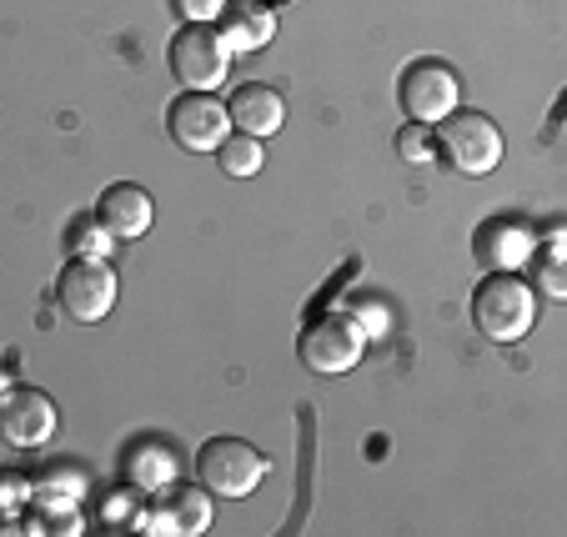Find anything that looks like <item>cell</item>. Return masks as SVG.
Masks as SVG:
<instances>
[{
	"label": "cell",
	"mask_w": 567,
	"mask_h": 537,
	"mask_svg": "<svg viewBox=\"0 0 567 537\" xmlns=\"http://www.w3.org/2000/svg\"><path fill=\"white\" fill-rule=\"evenodd\" d=\"M472 322L487 342H523L537 322V291L517 271H487L472 291Z\"/></svg>",
	"instance_id": "cell-1"
},
{
	"label": "cell",
	"mask_w": 567,
	"mask_h": 537,
	"mask_svg": "<svg viewBox=\"0 0 567 537\" xmlns=\"http://www.w3.org/2000/svg\"><path fill=\"white\" fill-rule=\"evenodd\" d=\"M267 473H271L267 452H257L241 437H212L196 447V483L212 497H247L257 493Z\"/></svg>",
	"instance_id": "cell-2"
},
{
	"label": "cell",
	"mask_w": 567,
	"mask_h": 537,
	"mask_svg": "<svg viewBox=\"0 0 567 537\" xmlns=\"http://www.w3.org/2000/svg\"><path fill=\"white\" fill-rule=\"evenodd\" d=\"M432 141H437V156H447V166H457L462 176H487L503 166V131L482 111H452L447 121L432 126Z\"/></svg>",
	"instance_id": "cell-3"
},
{
	"label": "cell",
	"mask_w": 567,
	"mask_h": 537,
	"mask_svg": "<svg viewBox=\"0 0 567 537\" xmlns=\"http://www.w3.org/2000/svg\"><path fill=\"white\" fill-rule=\"evenodd\" d=\"M362 347H367L362 322H357V317H347V312H321V317H311V322L301 327V337H297L301 366H307V372H317V376H342V372H352V366L362 362Z\"/></svg>",
	"instance_id": "cell-4"
},
{
	"label": "cell",
	"mask_w": 567,
	"mask_h": 537,
	"mask_svg": "<svg viewBox=\"0 0 567 537\" xmlns=\"http://www.w3.org/2000/svg\"><path fill=\"white\" fill-rule=\"evenodd\" d=\"M55 301H61V312L81 327L106 322V312L116 307V271L101 257H71L65 271L55 277Z\"/></svg>",
	"instance_id": "cell-5"
},
{
	"label": "cell",
	"mask_w": 567,
	"mask_h": 537,
	"mask_svg": "<svg viewBox=\"0 0 567 537\" xmlns=\"http://www.w3.org/2000/svg\"><path fill=\"white\" fill-rule=\"evenodd\" d=\"M457 71L442 61H412L396 81V101H402V116L417 121V126H437L457 111Z\"/></svg>",
	"instance_id": "cell-6"
},
{
	"label": "cell",
	"mask_w": 567,
	"mask_h": 537,
	"mask_svg": "<svg viewBox=\"0 0 567 537\" xmlns=\"http://www.w3.org/2000/svg\"><path fill=\"white\" fill-rule=\"evenodd\" d=\"M226 65H231V51L212 25H186L172 41V75L186 91H216L226 81Z\"/></svg>",
	"instance_id": "cell-7"
},
{
	"label": "cell",
	"mask_w": 567,
	"mask_h": 537,
	"mask_svg": "<svg viewBox=\"0 0 567 537\" xmlns=\"http://www.w3.org/2000/svg\"><path fill=\"white\" fill-rule=\"evenodd\" d=\"M55 402L35 388H6L0 392V442L31 452L55 437Z\"/></svg>",
	"instance_id": "cell-8"
},
{
	"label": "cell",
	"mask_w": 567,
	"mask_h": 537,
	"mask_svg": "<svg viewBox=\"0 0 567 537\" xmlns=\"http://www.w3.org/2000/svg\"><path fill=\"white\" fill-rule=\"evenodd\" d=\"M166 121H172V136L182 141L186 151H196V156L216 151L231 136V116H226L221 101H212V91H186V96H176Z\"/></svg>",
	"instance_id": "cell-9"
},
{
	"label": "cell",
	"mask_w": 567,
	"mask_h": 537,
	"mask_svg": "<svg viewBox=\"0 0 567 537\" xmlns=\"http://www.w3.org/2000/svg\"><path fill=\"white\" fill-rule=\"evenodd\" d=\"M537 251L533 226L513 221V216H497V221L477 226V241H472V257H477L482 271H517L527 267Z\"/></svg>",
	"instance_id": "cell-10"
},
{
	"label": "cell",
	"mask_w": 567,
	"mask_h": 537,
	"mask_svg": "<svg viewBox=\"0 0 567 537\" xmlns=\"http://www.w3.org/2000/svg\"><path fill=\"white\" fill-rule=\"evenodd\" d=\"M151 216H156V202H151V192H146V186H136V182L106 186V192H101V202H96V221L106 226L116 241L146 237Z\"/></svg>",
	"instance_id": "cell-11"
},
{
	"label": "cell",
	"mask_w": 567,
	"mask_h": 537,
	"mask_svg": "<svg viewBox=\"0 0 567 537\" xmlns=\"http://www.w3.org/2000/svg\"><path fill=\"white\" fill-rule=\"evenodd\" d=\"M221 21V45L231 55H257L271 45V35H277V16L261 6V0H226V11L216 16Z\"/></svg>",
	"instance_id": "cell-12"
},
{
	"label": "cell",
	"mask_w": 567,
	"mask_h": 537,
	"mask_svg": "<svg viewBox=\"0 0 567 537\" xmlns=\"http://www.w3.org/2000/svg\"><path fill=\"white\" fill-rule=\"evenodd\" d=\"M141 527H151V533H182V537L206 533V527H212V493H206V487H192V483L166 487V503L151 507Z\"/></svg>",
	"instance_id": "cell-13"
},
{
	"label": "cell",
	"mask_w": 567,
	"mask_h": 537,
	"mask_svg": "<svg viewBox=\"0 0 567 537\" xmlns=\"http://www.w3.org/2000/svg\"><path fill=\"white\" fill-rule=\"evenodd\" d=\"M226 116L241 136H271V131L287 126V101H281L277 86H236L231 101H226Z\"/></svg>",
	"instance_id": "cell-14"
},
{
	"label": "cell",
	"mask_w": 567,
	"mask_h": 537,
	"mask_svg": "<svg viewBox=\"0 0 567 537\" xmlns=\"http://www.w3.org/2000/svg\"><path fill=\"white\" fill-rule=\"evenodd\" d=\"M126 477L136 493H166V487L176 483V457L161 447V442H141L126 457Z\"/></svg>",
	"instance_id": "cell-15"
},
{
	"label": "cell",
	"mask_w": 567,
	"mask_h": 537,
	"mask_svg": "<svg viewBox=\"0 0 567 537\" xmlns=\"http://www.w3.org/2000/svg\"><path fill=\"white\" fill-rule=\"evenodd\" d=\"M216 162H221L226 176H257L267 156H261L257 136H241V131H236V136H226L221 146H216Z\"/></svg>",
	"instance_id": "cell-16"
},
{
	"label": "cell",
	"mask_w": 567,
	"mask_h": 537,
	"mask_svg": "<svg viewBox=\"0 0 567 537\" xmlns=\"http://www.w3.org/2000/svg\"><path fill=\"white\" fill-rule=\"evenodd\" d=\"M396 151H402V162H412V166H427L432 156H437V141H432V126H402L396 131Z\"/></svg>",
	"instance_id": "cell-17"
},
{
	"label": "cell",
	"mask_w": 567,
	"mask_h": 537,
	"mask_svg": "<svg viewBox=\"0 0 567 537\" xmlns=\"http://www.w3.org/2000/svg\"><path fill=\"white\" fill-rule=\"evenodd\" d=\"M111 247H116V237H111V231H106L101 221L75 226V241H71L75 257H101V261H106V257H111Z\"/></svg>",
	"instance_id": "cell-18"
},
{
	"label": "cell",
	"mask_w": 567,
	"mask_h": 537,
	"mask_svg": "<svg viewBox=\"0 0 567 537\" xmlns=\"http://www.w3.org/2000/svg\"><path fill=\"white\" fill-rule=\"evenodd\" d=\"M176 11H182L186 25H212L226 11V0H176Z\"/></svg>",
	"instance_id": "cell-19"
},
{
	"label": "cell",
	"mask_w": 567,
	"mask_h": 537,
	"mask_svg": "<svg viewBox=\"0 0 567 537\" xmlns=\"http://www.w3.org/2000/svg\"><path fill=\"white\" fill-rule=\"evenodd\" d=\"M25 497H31V487L21 473H0V507H21Z\"/></svg>",
	"instance_id": "cell-20"
},
{
	"label": "cell",
	"mask_w": 567,
	"mask_h": 537,
	"mask_svg": "<svg viewBox=\"0 0 567 537\" xmlns=\"http://www.w3.org/2000/svg\"><path fill=\"white\" fill-rule=\"evenodd\" d=\"M537 281H543L547 297H567V281H563V267H557V251L543 261V267H537Z\"/></svg>",
	"instance_id": "cell-21"
},
{
	"label": "cell",
	"mask_w": 567,
	"mask_h": 537,
	"mask_svg": "<svg viewBox=\"0 0 567 537\" xmlns=\"http://www.w3.org/2000/svg\"><path fill=\"white\" fill-rule=\"evenodd\" d=\"M6 388H11V382H6V372H0V392H6Z\"/></svg>",
	"instance_id": "cell-22"
}]
</instances>
